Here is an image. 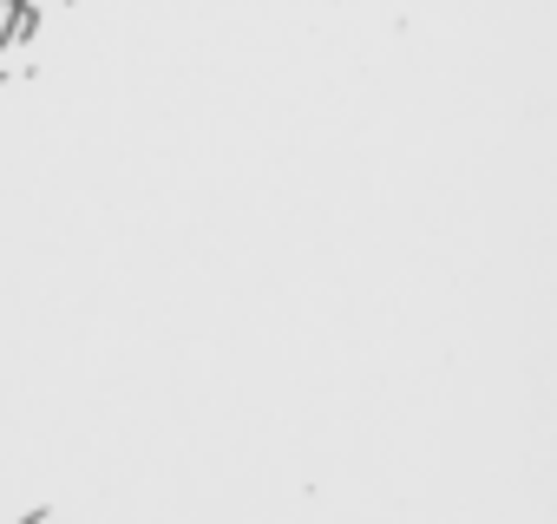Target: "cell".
<instances>
[{
	"instance_id": "6da1fadb",
	"label": "cell",
	"mask_w": 557,
	"mask_h": 524,
	"mask_svg": "<svg viewBox=\"0 0 557 524\" xmlns=\"http://www.w3.org/2000/svg\"><path fill=\"white\" fill-rule=\"evenodd\" d=\"M21 524H53V517H47V511H34V517H21Z\"/></svg>"
}]
</instances>
